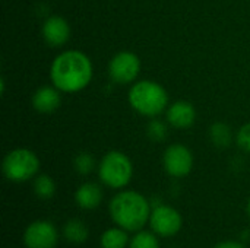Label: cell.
Segmentation results:
<instances>
[{
  "label": "cell",
  "instance_id": "obj_22",
  "mask_svg": "<svg viewBox=\"0 0 250 248\" xmlns=\"http://www.w3.org/2000/svg\"><path fill=\"white\" fill-rule=\"evenodd\" d=\"M214 248H245L243 244L236 243V241H223L220 244H217Z\"/></svg>",
  "mask_w": 250,
  "mask_h": 248
},
{
  "label": "cell",
  "instance_id": "obj_13",
  "mask_svg": "<svg viewBox=\"0 0 250 248\" xmlns=\"http://www.w3.org/2000/svg\"><path fill=\"white\" fill-rule=\"evenodd\" d=\"M75 200L81 209L85 210L97 209L103 202V190L95 183H85L78 187L75 193Z\"/></svg>",
  "mask_w": 250,
  "mask_h": 248
},
{
  "label": "cell",
  "instance_id": "obj_16",
  "mask_svg": "<svg viewBox=\"0 0 250 248\" xmlns=\"http://www.w3.org/2000/svg\"><path fill=\"white\" fill-rule=\"evenodd\" d=\"M101 248H126L129 238L123 228H110L101 235Z\"/></svg>",
  "mask_w": 250,
  "mask_h": 248
},
{
  "label": "cell",
  "instance_id": "obj_8",
  "mask_svg": "<svg viewBox=\"0 0 250 248\" xmlns=\"http://www.w3.org/2000/svg\"><path fill=\"white\" fill-rule=\"evenodd\" d=\"M151 229L161 237H173L182 229V215L171 206H155L149 218Z\"/></svg>",
  "mask_w": 250,
  "mask_h": 248
},
{
  "label": "cell",
  "instance_id": "obj_4",
  "mask_svg": "<svg viewBox=\"0 0 250 248\" xmlns=\"http://www.w3.org/2000/svg\"><path fill=\"white\" fill-rule=\"evenodd\" d=\"M100 180L110 189L126 187L133 175V165L130 158L120 151L107 152L98 165Z\"/></svg>",
  "mask_w": 250,
  "mask_h": 248
},
{
  "label": "cell",
  "instance_id": "obj_19",
  "mask_svg": "<svg viewBox=\"0 0 250 248\" xmlns=\"http://www.w3.org/2000/svg\"><path fill=\"white\" fill-rule=\"evenodd\" d=\"M73 167L78 174L89 175L95 168V158L89 152H79L73 159Z\"/></svg>",
  "mask_w": 250,
  "mask_h": 248
},
{
  "label": "cell",
  "instance_id": "obj_11",
  "mask_svg": "<svg viewBox=\"0 0 250 248\" xmlns=\"http://www.w3.org/2000/svg\"><path fill=\"white\" fill-rule=\"evenodd\" d=\"M167 123L179 130L189 129L196 121V110L188 101H176L170 104L166 110Z\"/></svg>",
  "mask_w": 250,
  "mask_h": 248
},
{
  "label": "cell",
  "instance_id": "obj_14",
  "mask_svg": "<svg viewBox=\"0 0 250 248\" xmlns=\"http://www.w3.org/2000/svg\"><path fill=\"white\" fill-rule=\"evenodd\" d=\"M63 235L72 244H82L88 240L89 231H88V227L82 221L70 219L63 227Z\"/></svg>",
  "mask_w": 250,
  "mask_h": 248
},
{
  "label": "cell",
  "instance_id": "obj_10",
  "mask_svg": "<svg viewBox=\"0 0 250 248\" xmlns=\"http://www.w3.org/2000/svg\"><path fill=\"white\" fill-rule=\"evenodd\" d=\"M72 29L69 22L59 15H51L48 16L42 26H41V35L42 39L50 45V47H62L64 45L69 38H70Z\"/></svg>",
  "mask_w": 250,
  "mask_h": 248
},
{
  "label": "cell",
  "instance_id": "obj_1",
  "mask_svg": "<svg viewBox=\"0 0 250 248\" xmlns=\"http://www.w3.org/2000/svg\"><path fill=\"white\" fill-rule=\"evenodd\" d=\"M94 77L91 58L79 50H66L54 57L50 67L51 83L64 94L83 91Z\"/></svg>",
  "mask_w": 250,
  "mask_h": 248
},
{
  "label": "cell",
  "instance_id": "obj_3",
  "mask_svg": "<svg viewBox=\"0 0 250 248\" xmlns=\"http://www.w3.org/2000/svg\"><path fill=\"white\" fill-rule=\"evenodd\" d=\"M129 105L141 115L154 118L163 114L168 107V94L155 80H136L127 95Z\"/></svg>",
  "mask_w": 250,
  "mask_h": 248
},
{
  "label": "cell",
  "instance_id": "obj_5",
  "mask_svg": "<svg viewBox=\"0 0 250 248\" xmlns=\"http://www.w3.org/2000/svg\"><path fill=\"white\" fill-rule=\"evenodd\" d=\"M3 174L12 183H23L34 178L40 170L37 153L26 148H16L3 158Z\"/></svg>",
  "mask_w": 250,
  "mask_h": 248
},
{
  "label": "cell",
  "instance_id": "obj_18",
  "mask_svg": "<svg viewBox=\"0 0 250 248\" xmlns=\"http://www.w3.org/2000/svg\"><path fill=\"white\" fill-rule=\"evenodd\" d=\"M167 134H168V130H167V126L164 121H161L155 117L149 120V123L146 126V136L149 137V140L160 143L167 139Z\"/></svg>",
  "mask_w": 250,
  "mask_h": 248
},
{
  "label": "cell",
  "instance_id": "obj_20",
  "mask_svg": "<svg viewBox=\"0 0 250 248\" xmlns=\"http://www.w3.org/2000/svg\"><path fill=\"white\" fill-rule=\"evenodd\" d=\"M129 248H160V244L154 234L141 231L130 240Z\"/></svg>",
  "mask_w": 250,
  "mask_h": 248
},
{
  "label": "cell",
  "instance_id": "obj_17",
  "mask_svg": "<svg viewBox=\"0 0 250 248\" xmlns=\"http://www.w3.org/2000/svg\"><path fill=\"white\" fill-rule=\"evenodd\" d=\"M34 193L37 194V197L42 199V200H48L54 196L56 193V183L54 180L47 175V174H41L34 180Z\"/></svg>",
  "mask_w": 250,
  "mask_h": 248
},
{
  "label": "cell",
  "instance_id": "obj_23",
  "mask_svg": "<svg viewBox=\"0 0 250 248\" xmlns=\"http://www.w3.org/2000/svg\"><path fill=\"white\" fill-rule=\"evenodd\" d=\"M248 213H249V216H250V199H249V202H248Z\"/></svg>",
  "mask_w": 250,
  "mask_h": 248
},
{
  "label": "cell",
  "instance_id": "obj_6",
  "mask_svg": "<svg viewBox=\"0 0 250 248\" xmlns=\"http://www.w3.org/2000/svg\"><path fill=\"white\" fill-rule=\"evenodd\" d=\"M141 58L132 51H120L114 54L108 63V76L117 85L133 83L141 72Z\"/></svg>",
  "mask_w": 250,
  "mask_h": 248
},
{
  "label": "cell",
  "instance_id": "obj_2",
  "mask_svg": "<svg viewBox=\"0 0 250 248\" xmlns=\"http://www.w3.org/2000/svg\"><path fill=\"white\" fill-rule=\"evenodd\" d=\"M110 215L117 227L129 232H136L142 229L151 218V206L141 193L127 190L111 199Z\"/></svg>",
  "mask_w": 250,
  "mask_h": 248
},
{
  "label": "cell",
  "instance_id": "obj_21",
  "mask_svg": "<svg viewBox=\"0 0 250 248\" xmlns=\"http://www.w3.org/2000/svg\"><path fill=\"white\" fill-rule=\"evenodd\" d=\"M236 142L239 145V148L245 152L250 153V123L243 124L236 136Z\"/></svg>",
  "mask_w": 250,
  "mask_h": 248
},
{
  "label": "cell",
  "instance_id": "obj_7",
  "mask_svg": "<svg viewBox=\"0 0 250 248\" xmlns=\"http://www.w3.org/2000/svg\"><path fill=\"white\" fill-rule=\"evenodd\" d=\"M163 165L168 175L176 178L186 177L193 168L192 151L182 143H173L163 155Z\"/></svg>",
  "mask_w": 250,
  "mask_h": 248
},
{
  "label": "cell",
  "instance_id": "obj_9",
  "mask_svg": "<svg viewBox=\"0 0 250 248\" xmlns=\"http://www.w3.org/2000/svg\"><path fill=\"white\" fill-rule=\"evenodd\" d=\"M57 229L51 222H32L23 234V243L28 248H54L57 244Z\"/></svg>",
  "mask_w": 250,
  "mask_h": 248
},
{
  "label": "cell",
  "instance_id": "obj_15",
  "mask_svg": "<svg viewBox=\"0 0 250 248\" xmlns=\"http://www.w3.org/2000/svg\"><path fill=\"white\" fill-rule=\"evenodd\" d=\"M209 139L217 148H229L233 142V130L229 124L217 121L209 127Z\"/></svg>",
  "mask_w": 250,
  "mask_h": 248
},
{
  "label": "cell",
  "instance_id": "obj_12",
  "mask_svg": "<svg viewBox=\"0 0 250 248\" xmlns=\"http://www.w3.org/2000/svg\"><path fill=\"white\" fill-rule=\"evenodd\" d=\"M31 104L35 111L41 114H50L54 113L60 104H62V92L53 85H45L38 88L31 98Z\"/></svg>",
  "mask_w": 250,
  "mask_h": 248
}]
</instances>
